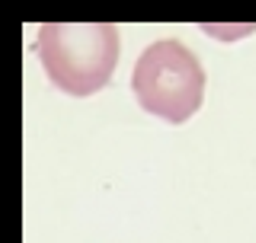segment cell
I'll return each mask as SVG.
<instances>
[{
  "label": "cell",
  "mask_w": 256,
  "mask_h": 243,
  "mask_svg": "<svg viewBox=\"0 0 256 243\" xmlns=\"http://www.w3.org/2000/svg\"><path fill=\"white\" fill-rule=\"evenodd\" d=\"M132 90L144 112L170 125H182L202 109L205 68L180 38H160L141 52L132 74Z\"/></svg>",
  "instance_id": "7a4b0ae2"
},
{
  "label": "cell",
  "mask_w": 256,
  "mask_h": 243,
  "mask_svg": "<svg viewBox=\"0 0 256 243\" xmlns=\"http://www.w3.org/2000/svg\"><path fill=\"white\" fill-rule=\"evenodd\" d=\"M32 52L48 80L68 96H93L112 84L118 64L116 22H42Z\"/></svg>",
  "instance_id": "6da1fadb"
}]
</instances>
